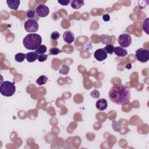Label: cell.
<instances>
[{
	"instance_id": "4",
	"label": "cell",
	"mask_w": 149,
	"mask_h": 149,
	"mask_svg": "<svg viewBox=\"0 0 149 149\" xmlns=\"http://www.w3.org/2000/svg\"><path fill=\"white\" fill-rule=\"evenodd\" d=\"M135 57L137 61L142 63L147 62L149 60L148 50L144 48H140L136 51Z\"/></svg>"
},
{
	"instance_id": "26",
	"label": "cell",
	"mask_w": 149,
	"mask_h": 149,
	"mask_svg": "<svg viewBox=\"0 0 149 149\" xmlns=\"http://www.w3.org/2000/svg\"><path fill=\"white\" fill-rule=\"evenodd\" d=\"M58 3L63 5V6H65V5H68L69 4V3H70V1H67V0H61V1H58Z\"/></svg>"
},
{
	"instance_id": "7",
	"label": "cell",
	"mask_w": 149,
	"mask_h": 149,
	"mask_svg": "<svg viewBox=\"0 0 149 149\" xmlns=\"http://www.w3.org/2000/svg\"><path fill=\"white\" fill-rule=\"evenodd\" d=\"M36 12L37 15H38L39 17L44 18L49 14V10L46 5L40 4L36 8Z\"/></svg>"
},
{
	"instance_id": "12",
	"label": "cell",
	"mask_w": 149,
	"mask_h": 149,
	"mask_svg": "<svg viewBox=\"0 0 149 149\" xmlns=\"http://www.w3.org/2000/svg\"><path fill=\"white\" fill-rule=\"evenodd\" d=\"M70 4L73 9L78 10L84 5V2L83 0H72V1H70Z\"/></svg>"
},
{
	"instance_id": "24",
	"label": "cell",
	"mask_w": 149,
	"mask_h": 149,
	"mask_svg": "<svg viewBox=\"0 0 149 149\" xmlns=\"http://www.w3.org/2000/svg\"><path fill=\"white\" fill-rule=\"evenodd\" d=\"M60 37V34L58 32H54L51 34V38L53 40H58Z\"/></svg>"
},
{
	"instance_id": "8",
	"label": "cell",
	"mask_w": 149,
	"mask_h": 149,
	"mask_svg": "<svg viewBox=\"0 0 149 149\" xmlns=\"http://www.w3.org/2000/svg\"><path fill=\"white\" fill-rule=\"evenodd\" d=\"M94 57L98 61L101 62L105 60L107 58V53L103 48H100L97 49L95 51Z\"/></svg>"
},
{
	"instance_id": "21",
	"label": "cell",
	"mask_w": 149,
	"mask_h": 149,
	"mask_svg": "<svg viewBox=\"0 0 149 149\" xmlns=\"http://www.w3.org/2000/svg\"><path fill=\"white\" fill-rule=\"evenodd\" d=\"M114 48H115V47H114L113 45H112V44H108L103 49H104L105 51L107 54H113V53H114Z\"/></svg>"
},
{
	"instance_id": "6",
	"label": "cell",
	"mask_w": 149,
	"mask_h": 149,
	"mask_svg": "<svg viewBox=\"0 0 149 149\" xmlns=\"http://www.w3.org/2000/svg\"><path fill=\"white\" fill-rule=\"evenodd\" d=\"M118 42L121 47L127 48L132 44V37L129 34L124 33L119 36Z\"/></svg>"
},
{
	"instance_id": "14",
	"label": "cell",
	"mask_w": 149,
	"mask_h": 149,
	"mask_svg": "<svg viewBox=\"0 0 149 149\" xmlns=\"http://www.w3.org/2000/svg\"><path fill=\"white\" fill-rule=\"evenodd\" d=\"M7 3L10 8L12 10H17L20 5L21 1L19 0H14V1L10 0V1H7Z\"/></svg>"
},
{
	"instance_id": "20",
	"label": "cell",
	"mask_w": 149,
	"mask_h": 149,
	"mask_svg": "<svg viewBox=\"0 0 149 149\" xmlns=\"http://www.w3.org/2000/svg\"><path fill=\"white\" fill-rule=\"evenodd\" d=\"M69 71V67L67 65H62V67L59 69V72L64 75H66L68 73Z\"/></svg>"
},
{
	"instance_id": "17",
	"label": "cell",
	"mask_w": 149,
	"mask_h": 149,
	"mask_svg": "<svg viewBox=\"0 0 149 149\" xmlns=\"http://www.w3.org/2000/svg\"><path fill=\"white\" fill-rule=\"evenodd\" d=\"M25 58H26V54L22 53H18L17 54L15 55V61L18 62H23Z\"/></svg>"
},
{
	"instance_id": "1",
	"label": "cell",
	"mask_w": 149,
	"mask_h": 149,
	"mask_svg": "<svg viewBox=\"0 0 149 149\" xmlns=\"http://www.w3.org/2000/svg\"><path fill=\"white\" fill-rule=\"evenodd\" d=\"M110 100L118 105H123L129 102L130 98V93L129 89L122 84L114 85L108 93Z\"/></svg>"
},
{
	"instance_id": "10",
	"label": "cell",
	"mask_w": 149,
	"mask_h": 149,
	"mask_svg": "<svg viewBox=\"0 0 149 149\" xmlns=\"http://www.w3.org/2000/svg\"><path fill=\"white\" fill-rule=\"evenodd\" d=\"M108 106L107 100L104 98H100L96 102V108L100 111L105 110Z\"/></svg>"
},
{
	"instance_id": "25",
	"label": "cell",
	"mask_w": 149,
	"mask_h": 149,
	"mask_svg": "<svg viewBox=\"0 0 149 149\" xmlns=\"http://www.w3.org/2000/svg\"><path fill=\"white\" fill-rule=\"evenodd\" d=\"M48 58V56L47 55H45V54H40V55H38V61L39 62H44L47 60V59Z\"/></svg>"
},
{
	"instance_id": "18",
	"label": "cell",
	"mask_w": 149,
	"mask_h": 149,
	"mask_svg": "<svg viewBox=\"0 0 149 149\" xmlns=\"http://www.w3.org/2000/svg\"><path fill=\"white\" fill-rule=\"evenodd\" d=\"M62 52V51L61 50V49H59L58 48L53 47V48H51L50 49H49V54L51 55V56H56Z\"/></svg>"
},
{
	"instance_id": "5",
	"label": "cell",
	"mask_w": 149,
	"mask_h": 149,
	"mask_svg": "<svg viewBox=\"0 0 149 149\" xmlns=\"http://www.w3.org/2000/svg\"><path fill=\"white\" fill-rule=\"evenodd\" d=\"M25 29L28 33H35L38 30V24L34 19H28L24 25Z\"/></svg>"
},
{
	"instance_id": "16",
	"label": "cell",
	"mask_w": 149,
	"mask_h": 149,
	"mask_svg": "<svg viewBox=\"0 0 149 149\" xmlns=\"http://www.w3.org/2000/svg\"><path fill=\"white\" fill-rule=\"evenodd\" d=\"M48 80V78L44 75L40 76L36 80V83L38 85L41 86L43 84H45Z\"/></svg>"
},
{
	"instance_id": "13",
	"label": "cell",
	"mask_w": 149,
	"mask_h": 149,
	"mask_svg": "<svg viewBox=\"0 0 149 149\" xmlns=\"http://www.w3.org/2000/svg\"><path fill=\"white\" fill-rule=\"evenodd\" d=\"M38 57V54L36 51H32L26 54V59L29 62H34Z\"/></svg>"
},
{
	"instance_id": "2",
	"label": "cell",
	"mask_w": 149,
	"mask_h": 149,
	"mask_svg": "<svg viewBox=\"0 0 149 149\" xmlns=\"http://www.w3.org/2000/svg\"><path fill=\"white\" fill-rule=\"evenodd\" d=\"M41 37L36 33L29 34L23 40L24 47L29 50H36L38 46L41 45Z\"/></svg>"
},
{
	"instance_id": "27",
	"label": "cell",
	"mask_w": 149,
	"mask_h": 149,
	"mask_svg": "<svg viewBox=\"0 0 149 149\" xmlns=\"http://www.w3.org/2000/svg\"><path fill=\"white\" fill-rule=\"evenodd\" d=\"M103 19L104 20V21L105 22H108L110 20V16L108 14H105L103 15Z\"/></svg>"
},
{
	"instance_id": "19",
	"label": "cell",
	"mask_w": 149,
	"mask_h": 149,
	"mask_svg": "<svg viewBox=\"0 0 149 149\" xmlns=\"http://www.w3.org/2000/svg\"><path fill=\"white\" fill-rule=\"evenodd\" d=\"M36 52L38 54H44L47 52V47L44 45H40L36 48Z\"/></svg>"
},
{
	"instance_id": "15",
	"label": "cell",
	"mask_w": 149,
	"mask_h": 149,
	"mask_svg": "<svg viewBox=\"0 0 149 149\" xmlns=\"http://www.w3.org/2000/svg\"><path fill=\"white\" fill-rule=\"evenodd\" d=\"M111 37H111L108 35H107V34L102 35L100 36V38H101V40H102V43L103 44H105L106 45L109 44L111 41Z\"/></svg>"
},
{
	"instance_id": "3",
	"label": "cell",
	"mask_w": 149,
	"mask_h": 149,
	"mask_svg": "<svg viewBox=\"0 0 149 149\" xmlns=\"http://www.w3.org/2000/svg\"><path fill=\"white\" fill-rule=\"evenodd\" d=\"M16 91L15 83L10 81H4L0 86V93L5 97L12 96Z\"/></svg>"
},
{
	"instance_id": "22",
	"label": "cell",
	"mask_w": 149,
	"mask_h": 149,
	"mask_svg": "<svg viewBox=\"0 0 149 149\" xmlns=\"http://www.w3.org/2000/svg\"><path fill=\"white\" fill-rule=\"evenodd\" d=\"M36 15L37 14L36 11H34V10H29L26 11V16L27 18L30 19H33L35 18Z\"/></svg>"
},
{
	"instance_id": "23",
	"label": "cell",
	"mask_w": 149,
	"mask_h": 149,
	"mask_svg": "<svg viewBox=\"0 0 149 149\" xmlns=\"http://www.w3.org/2000/svg\"><path fill=\"white\" fill-rule=\"evenodd\" d=\"M90 95L92 98H98L100 97V92H99V91H98L97 90H93L91 92Z\"/></svg>"
},
{
	"instance_id": "11",
	"label": "cell",
	"mask_w": 149,
	"mask_h": 149,
	"mask_svg": "<svg viewBox=\"0 0 149 149\" xmlns=\"http://www.w3.org/2000/svg\"><path fill=\"white\" fill-rule=\"evenodd\" d=\"M114 53L119 57H125L128 55V51L121 47H115Z\"/></svg>"
},
{
	"instance_id": "9",
	"label": "cell",
	"mask_w": 149,
	"mask_h": 149,
	"mask_svg": "<svg viewBox=\"0 0 149 149\" xmlns=\"http://www.w3.org/2000/svg\"><path fill=\"white\" fill-rule=\"evenodd\" d=\"M63 39L68 44H71L75 40V35L71 31H67L63 34Z\"/></svg>"
}]
</instances>
